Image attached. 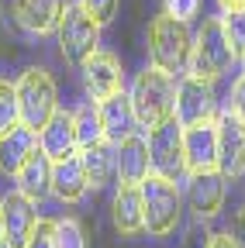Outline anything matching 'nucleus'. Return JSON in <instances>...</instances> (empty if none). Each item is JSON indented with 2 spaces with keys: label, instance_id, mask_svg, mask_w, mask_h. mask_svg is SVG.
<instances>
[{
  "label": "nucleus",
  "instance_id": "15",
  "mask_svg": "<svg viewBox=\"0 0 245 248\" xmlns=\"http://www.w3.org/2000/svg\"><path fill=\"white\" fill-rule=\"evenodd\" d=\"M38 152V131L28 124H14L7 135H0V172L17 176L21 166Z\"/></svg>",
  "mask_w": 245,
  "mask_h": 248
},
{
  "label": "nucleus",
  "instance_id": "29",
  "mask_svg": "<svg viewBox=\"0 0 245 248\" xmlns=\"http://www.w3.org/2000/svg\"><path fill=\"white\" fill-rule=\"evenodd\" d=\"M28 248H55V221L38 217V228H35L32 241H28Z\"/></svg>",
  "mask_w": 245,
  "mask_h": 248
},
{
  "label": "nucleus",
  "instance_id": "7",
  "mask_svg": "<svg viewBox=\"0 0 245 248\" xmlns=\"http://www.w3.org/2000/svg\"><path fill=\"white\" fill-rule=\"evenodd\" d=\"M148 152H152V172H159L166 179H180L187 172V159H183V124L173 114L163 121L159 128L148 131Z\"/></svg>",
  "mask_w": 245,
  "mask_h": 248
},
{
  "label": "nucleus",
  "instance_id": "13",
  "mask_svg": "<svg viewBox=\"0 0 245 248\" xmlns=\"http://www.w3.org/2000/svg\"><path fill=\"white\" fill-rule=\"evenodd\" d=\"M80 69H83L86 93H90L94 100H104V97H111V93L121 90V62H117V55H111V52H100V48H97Z\"/></svg>",
  "mask_w": 245,
  "mask_h": 248
},
{
  "label": "nucleus",
  "instance_id": "4",
  "mask_svg": "<svg viewBox=\"0 0 245 248\" xmlns=\"http://www.w3.org/2000/svg\"><path fill=\"white\" fill-rule=\"evenodd\" d=\"M235 48L225 35V21L221 17H207L200 24V31L194 35V52H190V76H200V79H221L228 73V66L235 62Z\"/></svg>",
  "mask_w": 245,
  "mask_h": 248
},
{
  "label": "nucleus",
  "instance_id": "23",
  "mask_svg": "<svg viewBox=\"0 0 245 248\" xmlns=\"http://www.w3.org/2000/svg\"><path fill=\"white\" fill-rule=\"evenodd\" d=\"M73 128H76V145H80V152L90 148V145H97V141H104V124H100L97 104L76 107V110H73Z\"/></svg>",
  "mask_w": 245,
  "mask_h": 248
},
{
  "label": "nucleus",
  "instance_id": "28",
  "mask_svg": "<svg viewBox=\"0 0 245 248\" xmlns=\"http://www.w3.org/2000/svg\"><path fill=\"white\" fill-rule=\"evenodd\" d=\"M163 11L169 17H180V21H190L200 14V0H163Z\"/></svg>",
  "mask_w": 245,
  "mask_h": 248
},
{
  "label": "nucleus",
  "instance_id": "8",
  "mask_svg": "<svg viewBox=\"0 0 245 248\" xmlns=\"http://www.w3.org/2000/svg\"><path fill=\"white\" fill-rule=\"evenodd\" d=\"M0 228H4V248H28L38 228V210L24 190H11L0 200Z\"/></svg>",
  "mask_w": 245,
  "mask_h": 248
},
{
  "label": "nucleus",
  "instance_id": "2",
  "mask_svg": "<svg viewBox=\"0 0 245 248\" xmlns=\"http://www.w3.org/2000/svg\"><path fill=\"white\" fill-rule=\"evenodd\" d=\"M148 52H152V62L166 73H187L190 69V52H194V35L187 21L180 17H169L166 11L148 24Z\"/></svg>",
  "mask_w": 245,
  "mask_h": 248
},
{
  "label": "nucleus",
  "instance_id": "30",
  "mask_svg": "<svg viewBox=\"0 0 245 248\" xmlns=\"http://www.w3.org/2000/svg\"><path fill=\"white\" fill-rule=\"evenodd\" d=\"M228 110L245 121V76H238L235 86H231V93H228Z\"/></svg>",
  "mask_w": 245,
  "mask_h": 248
},
{
  "label": "nucleus",
  "instance_id": "12",
  "mask_svg": "<svg viewBox=\"0 0 245 248\" xmlns=\"http://www.w3.org/2000/svg\"><path fill=\"white\" fill-rule=\"evenodd\" d=\"M183 159L187 172L218 169V117L183 128Z\"/></svg>",
  "mask_w": 245,
  "mask_h": 248
},
{
  "label": "nucleus",
  "instance_id": "16",
  "mask_svg": "<svg viewBox=\"0 0 245 248\" xmlns=\"http://www.w3.org/2000/svg\"><path fill=\"white\" fill-rule=\"evenodd\" d=\"M114 228L131 238L138 231H145V203H142V183H121L114 193Z\"/></svg>",
  "mask_w": 245,
  "mask_h": 248
},
{
  "label": "nucleus",
  "instance_id": "31",
  "mask_svg": "<svg viewBox=\"0 0 245 248\" xmlns=\"http://www.w3.org/2000/svg\"><path fill=\"white\" fill-rule=\"evenodd\" d=\"M207 241H211V234H207L200 224H194V228L187 231V238H183V248H207Z\"/></svg>",
  "mask_w": 245,
  "mask_h": 248
},
{
  "label": "nucleus",
  "instance_id": "6",
  "mask_svg": "<svg viewBox=\"0 0 245 248\" xmlns=\"http://www.w3.org/2000/svg\"><path fill=\"white\" fill-rule=\"evenodd\" d=\"M17 107H21V124L42 131L52 121L55 107V83L45 69H24V76L17 79Z\"/></svg>",
  "mask_w": 245,
  "mask_h": 248
},
{
  "label": "nucleus",
  "instance_id": "20",
  "mask_svg": "<svg viewBox=\"0 0 245 248\" xmlns=\"http://www.w3.org/2000/svg\"><path fill=\"white\" fill-rule=\"evenodd\" d=\"M152 172V152L142 135H128L117 141V176L121 183H142Z\"/></svg>",
  "mask_w": 245,
  "mask_h": 248
},
{
  "label": "nucleus",
  "instance_id": "11",
  "mask_svg": "<svg viewBox=\"0 0 245 248\" xmlns=\"http://www.w3.org/2000/svg\"><path fill=\"white\" fill-rule=\"evenodd\" d=\"M218 169L228 179L245 172V121L231 110L218 117Z\"/></svg>",
  "mask_w": 245,
  "mask_h": 248
},
{
  "label": "nucleus",
  "instance_id": "19",
  "mask_svg": "<svg viewBox=\"0 0 245 248\" xmlns=\"http://www.w3.org/2000/svg\"><path fill=\"white\" fill-rule=\"evenodd\" d=\"M66 11V0H14V17L21 28L35 31V35H49L59 28V17Z\"/></svg>",
  "mask_w": 245,
  "mask_h": 248
},
{
  "label": "nucleus",
  "instance_id": "25",
  "mask_svg": "<svg viewBox=\"0 0 245 248\" xmlns=\"http://www.w3.org/2000/svg\"><path fill=\"white\" fill-rule=\"evenodd\" d=\"M55 248H86V231L76 217L55 221Z\"/></svg>",
  "mask_w": 245,
  "mask_h": 248
},
{
  "label": "nucleus",
  "instance_id": "36",
  "mask_svg": "<svg viewBox=\"0 0 245 248\" xmlns=\"http://www.w3.org/2000/svg\"><path fill=\"white\" fill-rule=\"evenodd\" d=\"M242 66H245V55H242Z\"/></svg>",
  "mask_w": 245,
  "mask_h": 248
},
{
  "label": "nucleus",
  "instance_id": "22",
  "mask_svg": "<svg viewBox=\"0 0 245 248\" xmlns=\"http://www.w3.org/2000/svg\"><path fill=\"white\" fill-rule=\"evenodd\" d=\"M14 179H17V190H24L32 200H42L45 193H52V159L38 148L32 159L21 166V172Z\"/></svg>",
  "mask_w": 245,
  "mask_h": 248
},
{
  "label": "nucleus",
  "instance_id": "21",
  "mask_svg": "<svg viewBox=\"0 0 245 248\" xmlns=\"http://www.w3.org/2000/svg\"><path fill=\"white\" fill-rule=\"evenodd\" d=\"M83 155V166H86V179L94 190H100V186L111 183V176L117 172V145L114 141H97V145H90L80 152Z\"/></svg>",
  "mask_w": 245,
  "mask_h": 248
},
{
  "label": "nucleus",
  "instance_id": "5",
  "mask_svg": "<svg viewBox=\"0 0 245 248\" xmlns=\"http://www.w3.org/2000/svg\"><path fill=\"white\" fill-rule=\"evenodd\" d=\"M55 31H59V52H63V59L69 66H83L100 45V24L80 4H66Z\"/></svg>",
  "mask_w": 245,
  "mask_h": 248
},
{
  "label": "nucleus",
  "instance_id": "1",
  "mask_svg": "<svg viewBox=\"0 0 245 248\" xmlns=\"http://www.w3.org/2000/svg\"><path fill=\"white\" fill-rule=\"evenodd\" d=\"M128 97H131V107L138 117V128L152 131L176 114V76L152 62L148 69H142L135 76V86H131Z\"/></svg>",
  "mask_w": 245,
  "mask_h": 248
},
{
  "label": "nucleus",
  "instance_id": "34",
  "mask_svg": "<svg viewBox=\"0 0 245 248\" xmlns=\"http://www.w3.org/2000/svg\"><path fill=\"white\" fill-rule=\"evenodd\" d=\"M221 11H235V7H245V0H218Z\"/></svg>",
  "mask_w": 245,
  "mask_h": 248
},
{
  "label": "nucleus",
  "instance_id": "24",
  "mask_svg": "<svg viewBox=\"0 0 245 248\" xmlns=\"http://www.w3.org/2000/svg\"><path fill=\"white\" fill-rule=\"evenodd\" d=\"M14 124H21V107H17V86L0 79V135H7Z\"/></svg>",
  "mask_w": 245,
  "mask_h": 248
},
{
  "label": "nucleus",
  "instance_id": "32",
  "mask_svg": "<svg viewBox=\"0 0 245 248\" xmlns=\"http://www.w3.org/2000/svg\"><path fill=\"white\" fill-rule=\"evenodd\" d=\"M231 234L238 238V245L245 248V203L235 210V221H231Z\"/></svg>",
  "mask_w": 245,
  "mask_h": 248
},
{
  "label": "nucleus",
  "instance_id": "26",
  "mask_svg": "<svg viewBox=\"0 0 245 248\" xmlns=\"http://www.w3.org/2000/svg\"><path fill=\"white\" fill-rule=\"evenodd\" d=\"M221 21H225V35H228V42H231L235 55L242 59V55H245V7L225 11V14H221Z\"/></svg>",
  "mask_w": 245,
  "mask_h": 248
},
{
  "label": "nucleus",
  "instance_id": "27",
  "mask_svg": "<svg viewBox=\"0 0 245 248\" xmlns=\"http://www.w3.org/2000/svg\"><path fill=\"white\" fill-rule=\"evenodd\" d=\"M80 7L94 17L97 24H107V21H114V14H117V0H80Z\"/></svg>",
  "mask_w": 245,
  "mask_h": 248
},
{
  "label": "nucleus",
  "instance_id": "35",
  "mask_svg": "<svg viewBox=\"0 0 245 248\" xmlns=\"http://www.w3.org/2000/svg\"><path fill=\"white\" fill-rule=\"evenodd\" d=\"M0 248H4V228H0Z\"/></svg>",
  "mask_w": 245,
  "mask_h": 248
},
{
  "label": "nucleus",
  "instance_id": "18",
  "mask_svg": "<svg viewBox=\"0 0 245 248\" xmlns=\"http://www.w3.org/2000/svg\"><path fill=\"white\" fill-rule=\"evenodd\" d=\"M38 148L49 155L52 162L66 159V155H76L80 145H76V128H73V114L66 110H55L52 121L38 131Z\"/></svg>",
  "mask_w": 245,
  "mask_h": 248
},
{
  "label": "nucleus",
  "instance_id": "33",
  "mask_svg": "<svg viewBox=\"0 0 245 248\" xmlns=\"http://www.w3.org/2000/svg\"><path fill=\"white\" fill-rule=\"evenodd\" d=\"M207 248H242V245H238V238H231V234H211Z\"/></svg>",
  "mask_w": 245,
  "mask_h": 248
},
{
  "label": "nucleus",
  "instance_id": "10",
  "mask_svg": "<svg viewBox=\"0 0 245 248\" xmlns=\"http://www.w3.org/2000/svg\"><path fill=\"white\" fill-rule=\"evenodd\" d=\"M225 172L221 169H204V172H187V193L183 203L190 207L197 221H211L225 203Z\"/></svg>",
  "mask_w": 245,
  "mask_h": 248
},
{
  "label": "nucleus",
  "instance_id": "9",
  "mask_svg": "<svg viewBox=\"0 0 245 248\" xmlns=\"http://www.w3.org/2000/svg\"><path fill=\"white\" fill-rule=\"evenodd\" d=\"M176 117H180L183 128L218 117V97H214L211 79H200V76L187 73V79L176 86Z\"/></svg>",
  "mask_w": 245,
  "mask_h": 248
},
{
  "label": "nucleus",
  "instance_id": "17",
  "mask_svg": "<svg viewBox=\"0 0 245 248\" xmlns=\"http://www.w3.org/2000/svg\"><path fill=\"white\" fill-rule=\"evenodd\" d=\"M86 190H90V179H86L83 155H66V159L52 162V193L63 200V203L83 200Z\"/></svg>",
  "mask_w": 245,
  "mask_h": 248
},
{
  "label": "nucleus",
  "instance_id": "14",
  "mask_svg": "<svg viewBox=\"0 0 245 248\" xmlns=\"http://www.w3.org/2000/svg\"><path fill=\"white\" fill-rule=\"evenodd\" d=\"M97 110H100V124H104V138L107 141H121L128 138L135 128H138V117H135V107H131V97L125 90L111 93V97L97 100Z\"/></svg>",
  "mask_w": 245,
  "mask_h": 248
},
{
  "label": "nucleus",
  "instance_id": "3",
  "mask_svg": "<svg viewBox=\"0 0 245 248\" xmlns=\"http://www.w3.org/2000/svg\"><path fill=\"white\" fill-rule=\"evenodd\" d=\"M142 203H145V231L152 238H166L176 231L180 214H183V193L176 179L148 172L142 179Z\"/></svg>",
  "mask_w": 245,
  "mask_h": 248
}]
</instances>
